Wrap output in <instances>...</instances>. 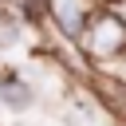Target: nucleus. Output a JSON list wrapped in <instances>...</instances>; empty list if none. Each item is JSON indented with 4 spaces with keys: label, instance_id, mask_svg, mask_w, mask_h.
Returning <instances> with one entry per match:
<instances>
[{
    "label": "nucleus",
    "instance_id": "2",
    "mask_svg": "<svg viewBox=\"0 0 126 126\" xmlns=\"http://www.w3.org/2000/svg\"><path fill=\"white\" fill-rule=\"evenodd\" d=\"M32 91H28V83H20V79H4L0 83V102L4 106H12V110H28L32 106Z\"/></svg>",
    "mask_w": 126,
    "mask_h": 126
},
{
    "label": "nucleus",
    "instance_id": "1",
    "mask_svg": "<svg viewBox=\"0 0 126 126\" xmlns=\"http://www.w3.org/2000/svg\"><path fill=\"white\" fill-rule=\"evenodd\" d=\"M122 47H126V28H122V20L98 16V20L87 28V51H91V55L110 59V55H118Z\"/></svg>",
    "mask_w": 126,
    "mask_h": 126
},
{
    "label": "nucleus",
    "instance_id": "3",
    "mask_svg": "<svg viewBox=\"0 0 126 126\" xmlns=\"http://www.w3.org/2000/svg\"><path fill=\"white\" fill-rule=\"evenodd\" d=\"M51 8H55V20H59V28L75 35V32H79V24H83L79 0H51Z\"/></svg>",
    "mask_w": 126,
    "mask_h": 126
}]
</instances>
